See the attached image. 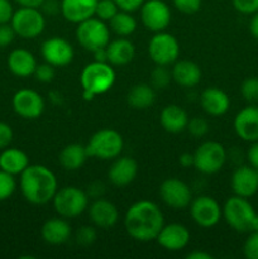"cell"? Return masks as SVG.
Returning a JSON list of instances; mask_svg holds the SVG:
<instances>
[{
  "mask_svg": "<svg viewBox=\"0 0 258 259\" xmlns=\"http://www.w3.org/2000/svg\"><path fill=\"white\" fill-rule=\"evenodd\" d=\"M164 225L163 212L149 200L134 202L125 212L124 228L131 238L138 242H152Z\"/></svg>",
  "mask_w": 258,
  "mask_h": 259,
  "instance_id": "6da1fadb",
  "label": "cell"
},
{
  "mask_svg": "<svg viewBox=\"0 0 258 259\" xmlns=\"http://www.w3.org/2000/svg\"><path fill=\"white\" fill-rule=\"evenodd\" d=\"M19 189L23 197L32 205H45L52 201L58 182L56 175L43 164H29L19 175Z\"/></svg>",
  "mask_w": 258,
  "mask_h": 259,
  "instance_id": "7a4b0ae2",
  "label": "cell"
},
{
  "mask_svg": "<svg viewBox=\"0 0 258 259\" xmlns=\"http://www.w3.org/2000/svg\"><path fill=\"white\" fill-rule=\"evenodd\" d=\"M115 71L109 62L88 63L80 75V83L82 88V98L93 100L95 96L108 93L115 83Z\"/></svg>",
  "mask_w": 258,
  "mask_h": 259,
  "instance_id": "3957f363",
  "label": "cell"
},
{
  "mask_svg": "<svg viewBox=\"0 0 258 259\" xmlns=\"http://www.w3.org/2000/svg\"><path fill=\"white\" fill-rule=\"evenodd\" d=\"M124 141L118 131L104 128L95 132L86 144L89 157L101 161H114L123 152Z\"/></svg>",
  "mask_w": 258,
  "mask_h": 259,
  "instance_id": "277c9868",
  "label": "cell"
},
{
  "mask_svg": "<svg viewBox=\"0 0 258 259\" xmlns=\"http://www.w3.org/2000/svg\"><path fill=\"white\" fill-rule=\"evenodd\" d=\"M89 200L90 197L83 190L76 186H65L56 191L52 204L58 217L73 219L88 210Z\"/></svg>",
  "mask_w": 258,
  "mask_h": 259,
  "instance_id": "5b68a950",
  "label": "cell"
},
{
  "mask_svg": "<svg viewBox=\"0 0 258 259\" xmlns=\"http://www.w3.org/2000/svg\"><path fill=\"white\" fill-rule=\"evenodd\" d=\"M223 209V218L232 229L238 233H249L252 230L255 210L245 197L234 195L225 201Z\"/></svg>",
  "mask_w": 258,
  "mask_h": 259,
  "instance_id": "8992f818",
  "label": "cell"
},
{
  "mask_svg": "<svg viewBox=\"0 0 258 259\" xmlns=\"http://www.w3.org/2000/svg\"><path fill=\"white\" fill-rule=\"evenodd\" d=\"M76 38L81 47L90 52H95L109 45L110 29L104 20L91 17L78 23L76 28Z\"/></svg>",
  "mask_w": 258,
  "mask_h": 259,
  "instance_id": "52a82bcc",
  "label": "cell"
},
{
  "mask_svg": "<svg viewBox=\"0 0 258 259\" xmlns=\"http://www.w3.org/2000/svg\"><path fill=\"white\" fill-rule=\"evenodd\" d=\"M10 25L14 29L17 37L23 39H34L45 30L46 18L39 8L19 7L14 10Z\"/></svg>",
  "mask_w": 258,
  "mask_h": 259,
  "instance_id": "ba28073f",
  "label": "cell"
},
{
  "mask_svg": "<svg viewBox=\"0 0 258 259\" xmlns=\"http://www.w3.org/2000/svg\"><path fill=\"white\" fill-rule=\"evenodd\" d=\"M225 162L227 151L219 142H204L194 153V167L204 175L218 174L224 167Z\"/></svg>",
  "mask_w": 258,
  "mask_h": 259,
  "instance_id": "9c48e42d",
  "label": "cell"
},
{
  "mask_svg": "<svg viewBox=\"0 0 258 259\" xmlns=\"http://www.w3.org/2000/svg\"><path fill=\"white\" fill-rule=\"evenodd\" d=\"M148 55L158 66L174 65L180 55V45L171 33L157 32L148 43Z\"/></svg>",
  "mask_w": 258,
  "mask_h": 259,
  "instance_id": "30bf717a",
  "label": "cell"
},
{
  "mask_svg": "<svg viewBox=\"0 0 258 259\" xmlns=\"http://www.w3.org/2000/svg\"><path fill=\"white\" fill-rule=\"evenodd\" d=\"M45 105L43 96L32 89H20L12 98L14 113L27 120H34L39 118L45 111Z\"/></svg>",
  "mask_w": 258,
  "mask_h": 259,
  "instance_id": "8fae6325",
  "label": "cell"
},
{
  "mask_svg": "<svg viewBox=\"0 0 258 259\" xmlns=\"http://www.w3.org/2000/svg\"><path fill=\"white\" fill-rule=\"evenodd\" d=\"M171 9L163 0H146L142 4V24L151 32H163L171 23Z\"/></svg>",
  "mask_w": 258,
  "mask_h": 259,
  "instance_id": "7c38bea8",
  "label": "cell"
},
{
  "mask_svg": "<svg viewBox=\"0 0 258 259\" xmlns=\"http://www.w3.org/2000/svg\"><path fill=\"white\" fill-rule=\"evenodd\" d=\"M190 214L199 227L212 228L222 219L223 209L214 197L202 195L192 199L190 204Z\"/></svg>",
  "mask_w": 258,
  "mask_h": 259,
  "instance_id": "4fadbf2b",
  "label": "cell"
},
{
  "mask_svg": "<svg viewBox=\"0 0 258 259\" xmlns=\"http://www.w3.org/2000/svg\"><path fill=\"white\" fill-rule=\"evenodd\" d=\"M159 196L167 206L175 210L186 209L192 201V192L189 185L176 177H169L162 182Z\"/></svg>",
  "mask_w": 258,
  "mask_h": 259,
  "instance_id": "5bb4252c",
  "label": "cell"
},
{
  "mask_svg": "<svg viewBox=\"0 0 258 259\" xmlns=\"http://www.w3.org/2000/svg\"><path fill=\"white\" fill-rule=\"evenodd\" d=\"M40 55L45 62L53 67H65L70 65L75 56L72 45L62 37L47 38L40 46Z\"/></svg>",
  "mask_w": 258,
  "mask_h": 259,
  "instance_id": "9a60e30c",
  "label": "cell"
},
{
  "mask_svg": "<svg viewBox=\"0 0 258 259\" xmlns=\"http://www.w3.org/2000/svg\"><path fill=\"white\" fill-rule=\"evenodd\" d=\"M233 125L240 139L249 143L258 141V106L250 104L238 111Z\"/></svg>",
  "mask_w": 258,
  "mask_h": 259,
  "instance_id": "2e32d148",
  "label": "cell"
},
{
  "mask_svg": "<svg viewBox=\"0 0 258 259\" xmlns=\"http://www.w3.org/2000/svg\"><path fill=\"white\" fill-rule=\"evenodd\" d=\"M230 186H232L234 195L240 197L254 196L258 192V172L252 166H240L233 172L230 179Z\"/></svg>",
  "mask_w": 258,
  "mask_h": 259,
  "instance_id": "e0dca14e",
  "label": "cell"
},
{
  "mask_svg": "<svg viewBox=\"0 0 258 259\" xmlns=\"http://www.w3.org/2000/svg\"><path fill=\"white\" fill-rule=\"evenodd\" d=\"M156 240L162 248L169 252H179L187 247L190 242V232L185 225L179 223L163 225Z\"/></svg>",
  "mask_w": 258,
  "mask_h": 259,
  "instance_id": "ac0fdd59",
  "label": "cell"
},
{
  "mask_svg": "<svg viewBox=\"0 0 258 259\" xmlns=\"http://www.w3.org/2000/svg\"><path fill=\"white\" fill-rule=\"evenodd\" d=\"M89 217L95 227L100 229H110L118 223L119 211L113 202L99 197L89 206Z\"/></svg>",
  "mask_w": 258,
  "mask_h": 259,
  "instance_id": "d6986e66",
  "label": "cell"
},
{
  "mask_svg": "<svg viewBox=\"0 0 258 259\" xmlns=\"http://www.w3.org/2000/svg\"><path fill=\"white\" fill-rule=\"evenodd\" d=\"M138 174V163L132 157H116L108 171L109 181L116 187L128 186Z\"/></svg>",
  "mask_w": 258,
  "mask_h": 259,
  "instance_id": "ffe728a7",
  "label": "cell"
},
{
  "mask_svg": "<svg viewBox=\"0 0 258 259\" xmlns=\"http://www.w3.org/2000/svg\"><path fill=\"white\" fill-rule=\"evenodd\" d=\"M7 66L10 73L20 78L34 75L38 63L35 56L25 48H15L7 58Z\"/></svg>",
  "mask_w": 258,
  "mask_h": 259,
  "instance_id": "44dd1931",
  "label": "cell"
},
{
  "mask_svg": "<svg viewBox=\"0 0 258 259\" xmlns=\"http://www.w3.org/2000/svg\"><path fill=\"white\" fill-rule=\"evenodd\" d=\"M200 104L201 108L207 115L211 116H222L229 110L230 99L225 91L222 89L211 88L205 89L200 95Z\"/></svg>",
  "mask_w": 258,
  "mask_h": 259,
  "instance_id": "7402d4cb",
  "label": "cell"
},
{
  "mask_svg": "<svg viewBox=\"0 0 258 259\" xmlns=\"http://www.w3.org/2000/svg\"><path fill=\"white\" fill-rule=\"evenodd\" d=\"M61 14L67 22L78 23L95 17L98 0H61Z\"/></svg>",
  "mask_w": 258,
  "mask_h": 259,
  "instance_id": "603a6c76",
  "label": "cell"
},
{
  "mask_svg": "<svg viewBox=\"0 0 258 259\" xmlns=\"http://www.w3.org/2000/svg\"><path fill=\"white\" fill-rule=\"evenodd\" d=\"M72 234L71 225L62 217L51 218L46 220L40 229V235L46 243L51 245H61L68 242Z\"/></svg>",
  "mask_w": 258,
  "mask_h": 259,
  "instance_id": "cb8c5ba5",
  "label": "cell"
},
{
  "mask_svg": "<svg viewBox=\"0 0 258 259\" xmlns=\"http://www.w3.org/2000/svg\"><path fill=\"white\" fill-rule=\"evenodd\" d=\"M172 80L181 88H194L201 81V68L189 60L176 61L171 70Z\"/></svg>",
  "mask_w": 258,
  "mask_h": 259,
  "instance_id": "d4e9b609",
  "label": "cell"
},
{
  "mask_svg": "<svg viewBox=\"0 0 258 259\" xmlns=\"http://www.w3.org/2000/svg\"><path fill=\"white\" fill-rule=\"evenodd\" d=\"M106 55L111 66H125L133 61L136 47L128 38L119 37L118 39L109 42L106 46Z\"/></svg>",
  "mask_w": 258,
  "mask_h": 259,
  "instance_id": "484cf974",
  "label": "cell"
},
{
  "mask_svg": "<svg viewBox=\"0 0 258 259\" xmlns=\"http://www.w3.org/2000/svg\"><path fill=\"white\" fill-rule=\"evenodd\" d=\"M29 157L24 151L14 147H7L0 153V169L17 176L29 166Z\"/></svg>",
  "mask_w": 258,
  "mask_h": 259,
  "instance_id": "4316f807",
  "label": "cell"
},
{
  "mask_svg": "<svg viewBox=\"0 0 258 259\" xmlns=\"http://www.w3.org/2000/svg\"><path fill=\"white\" fill-rule=\"evenodd\" d=\"M159 121H161L162 128L168 133H181L187 128L189 115L179 105L171 104V105L164 106L163 110L161 111Z\"/></svg>",
  "mask_w": 258,
  "mask_h": 259,
  "instance_id": "83f0119b",
  "label": "cell"
},
{
  "mask_svg": "<svg viewBox=\"0 0 258 259\" xmlns=\"http://www.w3.org/2000/svg\"><path fill=\"white\" fill-rule=\"evenodd\" d=\"M89 158L86 146H82L80 143H71L63 147L58 156V161L62 168L66 171H77L85 164L86 159Z\"/></svg>",
  "mask_w": 258,
  "mask_h": 259,
  "instance_id": "f1b7e54d",
  "label": "cell"
},
{
  "mask_svg": "<svg viewBox=\"0 0 258 259\" xmlns=\"http://www.w3.org/2000/svg\"><path fill=\"white\" fill-rule=\"evenodd\" d=\"M156 93L152 85L148 83H137L129 90L126 101L129 105L137 110H144L153 105Z\"/></svg>",
  "mask_w": 258,
  "mask_h": 259,
  "instance_id": "f546056e",
  "label": "cell"
},
{
  "mask_svg": "<svg viewBox=\"0 0 258 259\" xmlns=\"http://www.w3.org/2000/svg\"><path fill=\"white\" fill-rule=\"evenodd\" d=\"M110 29L119 37H129L137 29V20L131 13L119 10L109 22Z\"/></svg>",
  "mask_w": 258,
  "mask_h": 259,
  "instance_id": "4dcf8cb0",
  "label": "cell"
},
{
  "mask_svg": "<svg viewBox=\"0 0 258 259\" xmlns=\"http://www.w3.org/2000/svg\"><path fill=\"white\" fill-rule=\"evenodd\" d=\"M172 80L171 71L167 70V66H158L151 73V85L153 89L163 90L169 85Z\"/></svg>",
  "mask_w": 258,
  "mask_h": 259,
  "instance_id": "1f68e13d",
  "label": "cell"
},
{
  "mask_svg": "<svg viewBox=\"0 0 258 259\" xmlns=\"http://www.w3.org/2000/svg\"><path fill=\"white\" fill-rule=\"evenodd\" d=\"M17 190L15 176L0 169V202L10 199Z\"/></svg>",
  "mask_w": 258,
  "mask_h": 259,
  "instance_id": "d6a6232c",
  "label": "cell"
},
{
  "mask_svg": "<svg viewBox=\"0 0 258 259\" xmlns=\"http://www.w3.org/2000/svg\"><path fill=\"white\" fill-rule=\"evenodd\" d=\"M119 7L114 0H98L95 9V17L104 22H110L114 15L119 12Z\"/></svg>",
  "mask_w": 258,
  "mask_h": 259,
  "instance_id": "836d02e7",
  "label": "cell"
},
{
  "mask_svg": "<svg viewBox=\"0 0 258 259\" xmlns=\"http://www.w3.org/2000/svg\"><path fill=\"white\" fill-rule=\"evenodd\" d=\"M243 99L250 104H258V77H248L240 85Z\"/></svg>",
  "mask_w": 258,
  "mask_h": 259,
  "instance_id": "e575fe53",
  "label": "cell"
},
{
  "mask_svg": "<svg viewBox=\"0 0 258 259\" xmlns=\"http://www.w3.org/2000/svg\"><path fill=\"white\" fill-rule=\"evenodd\" d=\"M209 123H207L206 119L200 118V116H195V118L189 119V123H187V131L191 136L200 138V137H204L205 134L209 132Z\"/></svg>",
  "mask_w": 258,
  "mask_h": 259,
  "instance_id": "d590c367",
  "label": "cell"
},
{
  "mask_svg": "<svg viewBox=\"0 0 258 259\" xmlns=\"http://www.w3.org/2000/svg\"><path fill=\"white\" fill-rule=\"evenodd\" d=\"M98 238V232L91 225H82L76 233V242L81 245H91Z\"/></svg>",
  "mask_w": 258,
  "mask_h": 259,
  "instance_id": "8d00e7d4",
  "label": "cell"
},
{
  "mask_svg": "<svg viewBox=\"0 0 258 259\" xmlns=\"http://www.w3.org/2000/svg\"><path fill=\"white\" fill-rule=\"evenodd\" d=\"M243 254L248 259H258V232H250L243 245Z\"/></svg>",
  "mask_w": 258,
  "mask_h": 259,
  "instance_id": "74e56055",
  "label": "cell"
},
{
  "mask_svg": "<svg viewBox=\"0 0 258 259\" xmlns=\"http://www.w3.org/2000/svg\"><path fill=\"white\" fill-rule=\"evenodd\" d=\"M172 4L184 14H195L201 8L202 0H172Z\"/></svg>",
  "mask_w": 258,
  "mask_h": 259,
  "instance_id": "f35d334b",
  "label": "cell"
},
{
  "mask_svg": "<svg viewBox=\"0 0 258 259\" xmlns=\"http://www.w3.org/2000/svg\"><path fill=\"white\" fill-rule=\"evenodd\" d=\"M34 76L39 82H51L55 77V67L50 63L45 62V63H40V65L37 66L34 71Z\"/></svg>",
  "mask_w": 258,
  "mask_h": 259,
  "instance_id": "ab89813d",
  "label": "cell"
},
{
  "mask_svg": "<svg viewBox=\"0 0 258 259\" xmlns=\"http://www.w3.org/2000/svg\"><path fill=\"white\" fill-rule=\"evenodd\" d=\"M232 4L240 14L252 15L258 12V0H232Z\"/></svg>",
  "mask_w": 258,
  "mask_h": 259,
  "instance_id": "60d3db41",
  "label": "cell"
},
{
  "mask_svg": "<svg viewBox=\"0 0 258 259\" xmlns=\"http://www.w3.org/2000/svg\"><path fill=\"white\" fill-rule=\"evenodd\" d=\"M15 37H17V34H15L10 23L0 24V48H5L12 45Z\"/></svg>",
  "mask_w": 258,
  "mask_h": 259,
  "instance_id": "b9f144b4",
  "label": "cell"
},
{
  "mask_svg": "<svg viewBox=\"0 0 258 259\" xmlns=\"http://www.w3.org/2000/svg\"><path fill=\"white\" fill-rule=\"evenodd\" d=\"M13 137H14V133H13L12 126L8 123L0 121V151L10 146Z\"/></svg>",
  "mask_w": 258,
  "mask_h": 259,
  "instance_id": "7bdbcfd3",
  "label": "cell"
},
{
  "mask_svg": "<svg viewBox=\"0 0 258 259\" xmlns=\"http://www.w3.org/2000/svg\"><path fill=\"white\" fill-rule=\"evenodd\" d=\"M13 14H14V8L10 0H0V24L10 23Z\"/></svg>",
  "mask_w": 258,
  "mask_h": 259,
  "instance_id": "ee69618b",
  "label": "cell"
},
{
  "mask_svg": "<svg viewBox=\"0 0 258 259\" xmlns=\"http://www.w3.org/2000/svg\"><path fill=\"white\" fill-rule=\"evenodd\" d=\"M114 2L116 3V5H118L120 10L133 13L136 12V10L141 9L142 4H143L146 0H114Z\"/></svg>",
  "mask_w": 258,
  "mask_h": 259,
  "instance_id": "f6af8a7d",
  "label": "cell"
},
{
  "mask_svg": "<svg viewBox=\"0 0 258 259\" xmlns=\"http://www.w3.org/2000/svg\"><path fill=\"white\" fill-rule=\"evenodd\" d=\"M247 158L249 162V166L258 171V141L252 142L250 147L247 151Z\"/></svg>",
  "mask_w": 258,
  "mask_h": 259,
  "instance_id": "bcb514c9",
  "label": "cell"
},
{
  "mask_svg": "<svg viewBox=\"0 0 258 259\" xmlns=\"http://www.w3.org/2000/svg\"><path fill=\"white\" fill-rule=\"evenodd\" d=\"M43 9V14L46 15H56L57 13H61V4H58L56 0H45V3L40 7Z\"/></svg>",
  "mask_w": 258,
  "mask_h": 259,
  "instance_id": "7dc6e473",
  "label": "cell"
},
{
  "mask_svg": "<svg viewBox=\"0 0 258 259\" xmlns=\"http://www.w3.org/2000/svg\"><path fill=\"white\" fill-rule=\"evenodd\" d=\"M86 194L89 195V197H90V199H94V200L99 199V197L103 196V194H104V185L99 181L91 182V184L88 186Z\"/></svg>",
  "mask_w": 258,
  "mask_h": 259,
  "instance_id": "c3c4849f",
  "label": "cell"
},
{
  "mask_svg": "<svg viewBox=\"0 0 258 259\" xmlns=\"http://www.w3.org/2000/svg\"><path fill=\"white\" fill-rule=\"evenodd\" d=\"M14 2L23 8H40L45 0H14Z\"/></svg>",
  "mask_w": 258,
  "mask_h": 259,
  "instance_id": "681fc988",
  "label": "cell"
},
{
  "mask_svg": "<svg viewBox=\"0 0 258 259\" xmlns=\"http://www.w3.org/2000/svg\"><path fill=\"white\" fill-rule=\"evenodd\" d=\"M249 32L253 35V38L258 39V12L252 14V18H250Z\"/></svg>",
  "mask_w": 258,
  "mask_h": 259,
  "instance_id": "f907efd6",
  "label": "cell"
},
{
  "mask_svg": "<svg viewBox=\"0 0 258 259\" xmlns=\"http://www.w3.org/2000/svg\"><path fill=\"white\" fill-rule=\"evenodd\" d=\"M179 163L181 164L184 168H187V167L190 166H194V154L182 153L179 158Z\"/></svg>",
  "mask_w": 258,
  "mask_h": 259,
  "instance_id": "816d5d0a",
  "label": "cell"
},
{
  "mask_svg": "<svg viewBox=\"0 0 258 259\" xmlns=\"http://www.w3.org/2000/svg\"><path fill=\"white\" fill-rule=\"evenodd\" d=\"M187 259H212V255L210 253L204 252V250H194L186 255Z\"/></svg>",
  "mask_w": 258,
  "mask_h": 259,
  "instance_id": "f5cc1de1",
  "label": "cell"
},
{
  "mask_svg": "<svg viewBox=\"0 0 258 259\" xmlns=\"http://www.w3.org/2000/svg\"><path fill=\"white\" fill-rule=\"evenodd\" d=\"M94 53V61L98 62H108V55H106V47L100 48V50L95 51Z\"/></svg>",
  "mask_w": 258,
  "mask_h": 259,
  "instance_id": "db71d44e",
  "label": "cell"
},
{
  "mask_svg": "<svg viewBox=\"0 0 258 259\" xmlns=\"http://www.w3.org/2000/svg\"><path fill=\"white\" fill-rule=\"evenodd\" d=\"M250 232H258V212L255 214L254 219H253V224H252V230ZM249 232V233H250Z\"/></svg>",
  "mask_w": 258,
  "mask_h": 259,
  "instance_id": "11a10c76",
  "label": "cell"
},
{
  "mask_svg": "<svg viewBox=\"0 0 258 259\" xmlns=\"http://www.w3.org/2000/svg\"><path fill=\"white\" fill-rule=\"evenodd\" d=\"M257 172H258V171H257Z\"/></svg>",
  "mask_w": 258,
  "mask_h": 259,
  "instance_id": "9f6ffc18",
  "label": "cell"
}]
</instances>
